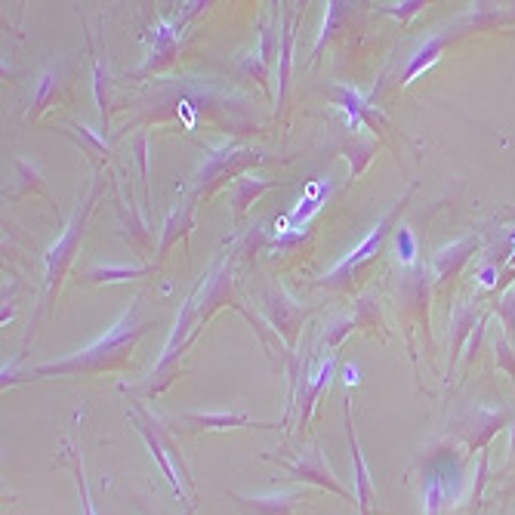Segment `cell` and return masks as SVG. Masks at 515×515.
<instances>
[{"label":"cell","mask_w":515,"mask_h":515,"mask_svg":"<svg viewBox=\"0 0 515 515\" xmlns=\"http://www.w3.org/2000/svg\"><path fill=\"white\" fill-rule=\"evenodd\" d=\"M136 423H139V432L145 435V441H149V448H152V454L158 457V463H161V469H164V475H167V482L173 485V491L182 497V485H179V475L182 472H176V466L170 463V457H167V451H164V441H161V435L158 432H152V423H145V420H139L136 417ZM186 500V497H182ZM189 503V500H186ZM189 509H192V503H189Z\"/></svg>","instance_id":"obj_7"},{"label":"cell","mask_w":515,"mask_h":515,"mask_svg":"<svg viewBox=\"0 0 515 515\" xmlns=\"http://www.w3.org/2000/svg\"><path fill=\"white\" fill-rule=\"evenodd\" d=\"M272 460H278V466H281L287 475L300 478V482H309V485L327 488V491L340 494L343 500H355V497H352V494L337 482L334 469H330V466L324 463V457H321L318 451H303V454H297V457H272Z\"/></svg>","instance_id":"obj_2"},{"label":"cell","mask_w":515,"mask_h":515,"mask_svg":"<svg viewBox=\"0 0 515 515\" xmlns=\"http://www.w3.org/2000/svg\"><path fill=\"white\" fill-rule=\"evenodd\" d=\"M189 423H201V426H216V429H223V426H250V420L244 414H198V417H189Z\"/></svg>","instance_id":"obj_8"},{"label":"cell","mask_w":515,"mask_h":515,"mask_svg":"<svg viewBox=\"0 0 515 515\" xmlns=\"http://www.w3.org/2000/svg\"><path fill=\"white\" fill-rule=\"evenodd\" d=\"M232 497L250 509L253 515H290L293 512V503H297V491H287V494H263V497H247V494H238L232 491Z\"/></svg>","instance_id":"obj_6"},{"label":"cell","mask_w":515,"mask_h":515,"mask_svg":"<svg viewBox=\"0 0 515 515\" xmlns=\"http://www.w3.org/2000/svg\"><path fill=\"white\" fill-rule=\"evenodd\" d=\"M398 256H401V263H411L414 260V238L408 229H398Z\"/></svg>","instance_id":"obj_10"},{"label":"cell","mask_w":515,"mask_h":515,"mask_svg":"<svg viewBox=\"0 0 515 515\" xmlns=\"http://www.w3.org/2000/svg\"><path fill=\"white\" fill-rule=\"evenodd\" d=\"M401 207H404V201H398V204H395V207H392V210H389V213L380 219V226H377L371 235H367V238H364V241H361V244H358V247L349 253V256H346V260H343V263H340L334 272H330V278H327V281H343L349 272H355L361 263L371 260V256L380 250V244H383V238H386V232H389V226H392V219L398 216V210H401Z\"/></svg>","instance_id":"obj_3"},{"label":"cell","mask_w":515,"mask_h":515,"mask_svg":"<svg viewBox=\"0 0 515 515\" xmlns=\"http://www.w3.org/2000/svg\"><path fill=\"white\" fill-rule=\"evenodd\" d=\"M90 201H93V192H90V198L84 201L81 213L75 216V223H71V229L65 232V238H62V241L50 250V256H47V284H50V290L59 284L62 272H65V266H68V260H71V250L78 247V238H81V232H84L87 213H90Z\"/></svg>","instance_id":"obj_4"},{"label":"cell","mask_w":515,"mask_h":515,"mask_svg":"<svg viewBox=\"0 0 515 515\" xmlns=\"http://www.w3.org/2000/svg\"><path fill=\"white\" fill-rule=\"evenodd\" d=\"M139 300L133 303V309L108 330V337H102L96 346L78 352V355H71V358H62V361H53V364H41L38 377L44 374H87V371H102V367L108 364H115L121 355H127V349L136 343V337L142 334V324H139Z\"/></svg>","instance_id":"obj_1"},{"label":"cell","mask_w":515,"mask_h":515,"mask_svg":"<svg viewBox=\"0 0 515 515\" xmlns=\"http://www.w3.org/2000/svg\"><path fill=\"white\" fill-rule=\"evenodd\" d=\"M75 475H78V485H81V506H84V515H93V506H90V497H87V485H84V469H81V463H75Z\"/></svg>","instance_id":"obj_11"},{"label":"cell","mask_w":515,"mask_h":515,"mask_svg":"<svg viewBox=\"0 0 515 515\" xmlns=\"http://www.w3.org/2000/svg\"><path fill=\"white\" fill-rule=\"evenodd\" d=\"M441 44H445V41L438 38V41H432L429 47H423V50H420V59H417V62L411 65V71H408V81H414V78L420 75V71H423V65H432V62H435V56H438Z\"/></svg>","instance_id":"obj_9"},{"label":"cell","mask_w":515,"mask_h":515,"mask_svg":"<svg viewBox=\"0 0 515 515\" xmlns=\"http://www.w3.org/2000/svg\"><path fill=\"white\" fill-rule=\"evenodd\" d=\"M482 284H485V287H491V284H494V269H485V275H482Z\"/></svg>","instance_id":"obj_12"},{"label":"cell","mask_w":515,"mask_h":515,"mask_svg":"<svg viewBox=\"0 0 515 515\" xmlns=\"http://www.w3.org/2000/svg\"><path fill=\"white\" fill-rule=\"evenodd\" d=\"M346 426H349V445H352V463H355V500L361 506V515H371L374 512V485H371V472H367V463L361 457L358 435H355V426H352L349 414H346Z\"/></svg>","instance_id":"obj_5"}]
</instances>
